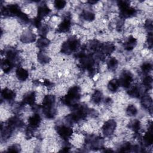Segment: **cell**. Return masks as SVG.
Instances as JSON below:
<instances>
[{
  "label": "cell",
  "mask_w": 153,
  "mask_h": 153,
  "mask_svg": "<svg viewBox=\"0 0 153 153\" xmlns=\"http://www.w3.org/2000/svg\"><path fill=\"white\" fill-rule=\"evenodd\" d=\"M13 65L14 64L7 59H4L1 61V69L5 73L10 72L13 68Z\"/></svg>",
  "instance_id": "d6986e66"
},
{
  "label": "cell",
  "mask_w": 153,
  "mask_h": 153,
  "mask_svg": "<svg viewBox=\"0 0 153 153\" xmlns=\"http://www.w3.org/2000/svg\"><path fill=\"white\" fill-rule=\"evenodd\" d=\"M56 130L59 137L64 140H68L70 139L73 133V130L71 127L64 125L58 126Z\"/></svg>",
  "instance_id": "8992f818"
},
{
  "label": "cell",
  "mask_w": 153,
  "mask_h": 153,
  "mask_svg": "<svg viewBox=\"0 0 153 153\" xmlns=\"http://www.w3.org/2000/svg\"><path fill=\"white\" fill-rule=\"evenodd\" d=\"M1 96L4 100H13L15 98L16 93L8 88H5L1 91Z\"/></svg>",
  "instance_id": "e0dca14e"
},
{
  "label": "cell",
  "mask_w": 153,
  "mask_h": 153,
  "mask_svg": "<svg viewBox=\"0 0 153 153\" xmlns=\"http://www.w3.org/2000/svg\"><path fill=\"white\" fill-rule=\"evenodd\" d=\"M66 4V2L64 0H56L54 1V7L57 10L63 9Z\"/></svg>",
  "instance_id": "d6a6232c"
},
{
  "label": "cell",
  "mask_w": 153,
  "mask_h": 153,
  "mask_svg": "<svg viewBox=\"0 0 153 153\" xmlns=\"http://www.w3.org/2000/svg\"><path fill=\"white\" fill-rule=\"evenodd\" d=\"M132 149V146L131 145L128 143H124L120 148V152H128L130 151V150Z\"/></svg>",
  "instance_id": "836d02e7"
},
{
  "label": "cell",
  "mask_w": 153,
  "mask_h": 153,
  "mask_svg": "<svg viewBox=\"0 0 153 153\" xmlns=\"http://www.w3.org/2000/svg\"><path fill=\"white\" fill-rule=\"evenodd\" d=\"M38 60L41 63L45 64L50 62V59L44 52L41 51L38 54Z\"/></svg>",
  "instance_id": "4316f807"
},
{
  "label": "cell",
  "mask_w": 153,
  "mask_h": 153,
  "mask_svg": "<svg viewBox=\"0 0 153 153\" xmlns=\"http://www.w3.org/2000/svg\"><path fill=\"white\" fill-rule=\"evenodd\" d=\"M129 96H130L131 97H139L140 94H141V89L139 87H138L137 85H135L133 86V87H131L128 92Z\"/></svg>",
  "instance_id": "603a6c76"
},
{
  "label": "cell",
  "mask_w": 153,
  "mask_h": 153,
  "mask_svg": "<svg viewBox=\"0 0 153 153\" xmlns=\"http://www.w3.org/2000/svg\"><path fill=\"white\" fill-rule=\"evenodd\" d=\"M121 16L124 18L131 17L136 14V10L130 6L128 1H120L118 2Z\"/></svg>",
  "instance_id": "3957f363"
},
{
  "label": "cell",
  "mask_w": 153,
  "mask_h": 153,
  "mask_svg": "<svg viewBox=\"0 0 153 153\" xmlns=\"http://www.w3.org/2000/svg\"><path fill=\"white\" fill-rule=\"evenodd\" d=\"M147 44H148V47L150 48L152 47V32L148 33V36L147 38Z\"/></svg>",
  "instance_id": "8d00e7d4"
},
{
  "label": "cell",
  "mask_w": 153,
  "mask_h": 153,
  "mask_svg": "<svg viewBox=\"0 0 153 153\" xmlns=\"http://www.w3.org/2000/svg\"><path fill=\"white\" fill-rule=\"evenodd\" d=\"M41 122V116L38 114H34L28 119V125L30 128H36L39 127Z\"/></svg>",
  "instance_id": "9c48e42d"
},
{
  "label": "cell",
  "mask_w": 153,
  "mask_h": 153,
  "mask_svg": "<svg viewBox=\"0 0 153 153\" xmlns=\"http://www.w3.org/2000/svg\"><path fill=\"white\" fill-rule=\"evenodd\" d=\"M152 65L149 62H146L143 63L141 66V70L143 74H147L152 70Z\"/></svg>",
  "instance_id": "1f68e13d"
},
{
  "label": "cell",
  "mask_w": 153,
  "mask_h": 153,
  "mask_svg": "<svg viewBox=\"0 0 153 153\" xmlns=\"http://www.w3.org/2000/svg\"><path fill=\"white\" fill-rule=\"evenodd\" d=\"M118 80L120 84V86L127 88L130 87L131 85V84L133 80V78L130 72L124 71L121 74L120 78Z\"/></svg>",
  "instance_id": "5b68a950"
},
{
  "label": "cell",
  "mask_w": 153,
  "mask_h": 153,
  "mask_svg": "<svg viewBox=\"0 0 153 153\" xmlns=\"http://www.w3.org/2000/svg\"><path fill=\"white\" fill-rule=\"evenodd\" d=\"M144 27L145 29L148 30V32H152V22L151 20H147L144 24Z\"/></svg>",
  "instance_id": "e575fe53"
},
{
  "label": "cell",
  "mask_w": 153,
  "mask_h": 153,
  "mask_svg": "<svg viewBox=\"0 0 153 153\" xmlns=\"http://www.w3.org/2000/svg\"><path fill=\"white\" fill-rule=\"evenodd\" d=\"M141 124L140 122L138 120H134L130 123V128L136 133H137L140 129Z\"/></svg>",
  "instance_id": "4dcf8cb0"
},
{
  "label": "cell",
  "mask_w": 153,
  "mask_h": 153,
  "mask_svg": "<svg viewBox=\"0 0 153 153\" xmlns=\"http://www.w3.org/2000/svg\"><path fill=\"white\" fill-rule=\"evenodd\" d=\"M126 113L128 116H134L137 113L136 107L134 105H129L126 109Z\"/></svg>",
  "instance_id": "f546056e"
},
{
  "label": "cell",
  "mask_w": 153,
  "mask_h": 153,
  "mask_svg": "<svg viewBox=\"0 0 153 153\" xmlns=\"http://www.w3.org/2000/svg\"><path fill=\"white\" fill-rule=\"evenodd\" d=\"M108 89L111 92L114 93L118 90L120 87V84L117 79H112L109 81L107 85Z\"/></svg>",
  "instance_id": "ffe728a7"
},
{
  "label": "cell",
  "mask_w": 153,
  "mask_h": 153,
  "mask_svg": "<svg viewBox=\"0 0 153 153\" xmlns=\"http://www.w3.org/2000/svg\"><path fill=\"white\" fill-rule=\"evenodd\" d=\"M115 50V46L112 43H105L103 44H101L100 51L103 54H110L112 53Z\"/></svg>",
  "instance_id": "2e32d148"
},
{
  "label": "cell",
  "mask_w": 153,
  "mask_h": 153,
  "mask_svg": "<svg viewBox=\"0 0 153 153\" xmlns=\"http://www.w3.org/2000/svg\"><path fill=\"white\" fill-rule=\"evenodd\" d=\"M80 45V42L75 37H71L64 42L61 47V51L65 54H70L76 51Z\"/></svg>",
  "instance_id": "7a4b0ae2"
},
{
  "label": "cell",
  "mask_w": 153,
  "mask_h": 153,
  "mask_svg": "<svg viewBox=\"0 0 153 153\" xmlns=\"http://www.w3.org/2000/svg\"><path fill=\"white\" fill-rule=\"evenodd\" d=\"M51 12V10L48 7V6L45 4L41 5L38 7V15L37 17H38L40 19H42L46 16H47Z\"/></svg>",
  "instance_id": "9a60e30c"
},
{
  "label": "cell",
  "mask_w": 153,
  "mask_h": 153,
  "mask_svg": "<svg viewBox=\"0 0 153 153\" xmlns=\"http://www.w3.org/2000/svg\"><path fill=\"white\" fill-rule=\"evenodd\" d=\"M102 97H103V95H102V92L99 90H96L93 94L91 99H92V101L94 103L98 104L100 102H101V101L102 100Z\"/></svg>",
  "instance_id": "83f0119b"
},
{
  "label": "cell",
  "mask_w": 153,
  "mask_h": 153,
  "mask_svg": "<svg viewBox=\"0 0 153 153\" xmlns=\"http://www.w3.org/2000/svg\"><path fill=\"white\" fill-rule=\"evenodd\" d=\"M35 40V36L33 33L27 32L23 34V35L21 37V41L23 42L29 43L30 42H33Z\"/></svg>",
  "instance_id": "7402d4cb"
},
{
  "label": "cell",
  "mask_w": 153,
  "mask_h": 153,
  "mask_svg": "<svg viewBox=\"0 0 153 153\" xmlns=\"http://www.w3.org/2000/svg\"><path fill=\"white\" fill-rule=\"evenodd\" d=\"M118 61L115 57H111L107 62V66L110 71H115L118 66Z\"/></svg>",
  "instance_id": "d4e9b609"
},
{
  "label": "cell",
  "mask_w": 153,
  "mask_h": 153,
  "mask_svg": "<svg viewBox=\"0 0 153 153\" xmlns=\"http://www.w3.org/2000/svg\"><path fill=\"white\" fill-rule=\"evenodd\" d=\"M152 81L153 80H152V78L151 76L146 75L143 79V81H142L143 85L145 87L148 88V89L151 88L152 87Z\"/></svg>",
  "instance_id": "f1b7e54d"
},
{
  "label": "cell",
  "mask_w": 153,
  "mask_h": 153,
  "mask_svg": "<svg viewBox=\"0 0 153 153\" xmlns=\"http://www.w3.org/2000/svg\"><path fill=\"white\" fill-rule=\"evenodd\" d=\"M50 41L48 38H45L44 36H42L41 38H38L36 42V46L40 48H44L48 45Z\"/></svg>",
  "instance_id": "cb8c5ba5"
},
{
  "label": "cell",
  "mask_w": 153,
  "mask_h": 153,
  "mask_svg": "<svg viewBox=\"0 0 153 153\" xmlns=\"http://www.w3.org/2000/svg\"><path fill=\"white\" fill-rule=\"evenodd\" d=\"M82 18L88 22H92L95 19V14L92 11L88 10H84L82 13Z\"/></svg>",
  "instance_id": "484cf974"
},
{
  "label": "cell",
  "mask_w": 153,
  "mask_h": 153,
  "mask_svg": "<svg viewBox=\"0 0 153 153\" xmlns=\"http://www.w3.org/2000/svg\"><path fill=\"white\" fill-rule=\"evenodd\" d=\"M55 97L52 94H47L45 96L42 100V108L54 107Z\"/></svg>",
  "instance_id": "8fae6325"
},
{
  "label": "cell",
  "mask_w": 153,
  "mask_h": 153,
  "mask_svg": "<svg viewBox=\"0 0 153 153\" xmlns=\"http://www.w3.org/2000/svg\"><path fill=\"white\" fill-rule=\"evenodd\" d=\"M142 105L143 106L148 110L152 109V101L151 97L149 96H143L142 97Z\"/></svg>",
  "instance_id": "44dd1931"
},
{
  "label": "cell",
  "mask_w": 153,
  "mask_h": 153,
  "mask_svg": "<svg viewBox=\"0 0 153 153\" xmlns=\"http://www.w3.org/2000/svg\"><path fill=\"white\" fill-rule=\"evenodd\" d=\"M8 151L13 152H17L20 151V147L17 145H13L8 147Z\"/></svg>",
  "instance_id": "d590c367"
},
{
  "label": "cell",
  "mask_w": 153,
  "mask_h": 153,
  "mask_svg": "<svg viewBox=\"0 0 153 153\" xmlns=\"http://www.w3.org/2000/svg\"><path fill=\"white\" fill-rule=\"evenodd\" d=\"M22 126V121L17 117H13L10 118L8 120L7 123V126H8L9 128H10L13 130Z\"/></svg>",
  "instance_id": "4fadbf2b"
},
{
  "label": "cell",
  "mask_w": 153,
  "mask_h": 153,
  "mask_svg": "<svg viewBox=\"0 0 153 153\" xmlns=\"http://www.w3.org/2000/svg\"><path fill=\"white\" fill-rule=\"evenodd\" d=\"M22 13V11L17 4H10L2 10V13L5 16H13L19 17Z\"/></svg>",
  "instance_id": "52a82bcc"
},
{
  "label": "cell",
  "mask_w": 153,
  "mask_h": 153,
  "mask_svg": "<svg viewBox=\"0 0 153 153\" xmlns=\"http://www.w3.org/2000/svg\"><path fill=\"white\" fill-rule=\"evenodd\" d=\"M116 127L117 123L114 120H108L104 123L102 127V133L106 137L111 136L114 133Z\"/></svg>",
  "instance_id": "277c9868"
},
{
  "label": "cell",
  "mask_w": 153,
  "mask_h": 153,
  "mask_svg": "<svg viewBox=\"0 0 153 153\" xmlns=\"http://www.w3.org/2000/svg\"><path fill=\"white\" fill-rule=\"evenodd\" d=\"M71 27V19L69 17L66 16L62 22L57 27V31L60 33H66L68 32Z\"/></svg>",
  "instance_id": "ba28073f"
},
{
  "label": "cell",
  "mask_w": 153,
  "mask_h": 153,
  "mask_svg": "<svg viewBox=\"0 0 153 153\" xmlns=\"http://www.w3.org/2000/svg\"><path fill=\"white\" fill-rule=\"evenodd\" d=\"M143 140L144 144L146 146H149L152 145L153 142V134H152V123L149 124V126L148 127V130L147 132L143 135Z\"/></svg>",
  "instance_id": "30bf717a"
},
{
  "label": "cell",
  "mask_w": 153,
  "mask_h": 153,
  "mask_svg": "<svg viewBox=\"0 0 153 153\" xmlns=\"http://www.w3.org/2000/svg\"><path fill=\"white\" fill-rule=\"evenodd\" d=\"M80 97V88L78 86L75 85L68 90L67 94L62 98V102L66 105L74 106Z\"/></svg>",
  "instance_id": "6da1fadb"
},
{
  "label": "cell",
  "mask_w": 153,
  "mask_h": 153,
  "mask_svg": "<svg viewBox=\"0 0 153 153\" xmlns=\"http://www.w3.org/2000/svg\"><path fill=\"white\" fill-rule=\"evenodd\" d=\"M89 4H96V2H97V1H89L88 2Z\"/></svg>",
  "instance_id": "74e56055"
},
{
  "label": "cell",
  "mask_w": 153,
  "mask_h": 153,
  "mask_svg": "<svg viewBox=\"0 0 153 153\" xmlns=\"http://www.w3.org/2000/svg\"><path fill=\"white\" fill-rule=\"evenodd\" d=\"M137 44V39L133 36H130L124 42V48L127 51L132 50Z\"/></svg>",
  "instance_id": "ac0fdd59"
},
{
  "label": "cell",
  "mask_w": 153,
  "mask_h": 153,
  "mask_svg": "<svg viewBox=\"0 0 153 153\" xmlns=\"http://www.w3.org/2000/svg\"><path fill=\"white\" fill-rule=\"evenodd\" d=\"M16 75L19 80L21 81H25L29 77V72L25 68L19 67L16 71Z\"/></svg>",
  "instance_id": "5bb4252c"
},
{
  "label": "cell",
  "mask_w": 153,
  "mask_h": 153,
  "mask_svg": "<svg viewBox=\"0 0 153 153\" xmlns=\"http://www.w3.org/2000/svg\"><path fill=\"white\" fill-rule=\"evenodd\" d=\"M36 100V94L34 91L29 92L25 95L23 99V103L29 106H33Z\"/></svg>",
  "instance_id": "7c38bea8"
}]
</instances>
